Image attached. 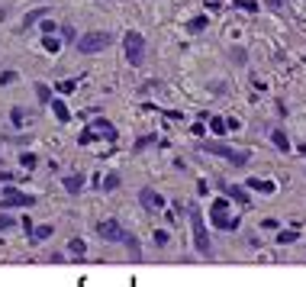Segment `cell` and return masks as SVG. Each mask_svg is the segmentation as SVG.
<instances>
[{
    "label": "cell",
    "mask_w": 306,
    "mask_h": 287,
    "mask_svg": "<svg viewBox=\"0 0 306 287\" xmlns=\"http://www.w3.org/2000/svg\"><path fill=\"white\" fill-rule=\"evenodd\" d=\"M106 45H110V32H84L81 39H78V52L97 55V52H103Z\"/></svg>",
    "instance_id": "obj_1"
},
{
    "label": "cell",
    "mask_w": 306,
    "mask_h": 287,
    "mask_svg": "<svg viewBox=\"0 0 306 287\" xmlns=\"http://www.w3.org/2000/svg\"><path fill=\"white\" fill-rule=\"evenodd\" d=\"M210 220H213L216 229H239V217H236V220H229V200H213Z\"/></svg>",
    "instance_id": "obj_2"
},
{
    "label": "cell",
    "mask_w": 306,
    "mask_h": 287,
    "mask_svg": "<svg viewBox=\"0 0 306 287\" xmlns=\"http://www.w3.org/2000/svg\"><path fill=\"white\" fill-rule=\"evenodd\" d=\"M190 223H193V242H197V252H210V236H206V226H203V213L197 207H190Z\"/></svg>",
    "instance_id": "obj_3"
},
{
    "label": "cell",
    "mask_w": 306,
    "mask_h": 287,
    "mask_svg": "<svg viewBox=\"0 0 306 287\" xmlns=\"http://www.w3.org/2000/svg\"><path fill=\"white\" fill-rule=\"evenodd\" d=\"M203 152L223 155V158H226V162H232V165H245V162H248V155H245V152H236V149L223 146V142H206V146H203Z\"/></svg>",
    "instance_id": "obj_4"
},
{
    "label": "cell",
    "mask_w": 306,
    "mask_h": 287,
    "mask_svg": "<svg viewBox=\"0 0 306 287\" xmlns=\"http://www.w3.org/2000/svg\"><path fill=\"white\" fill-rule=\"evenodd\" d=\"M122 45H126V58L132 65H142V49H145V42H142V35L139 32H126V39H122Z\"/></svg>",
    "instance_id": "obj_5"
},
{
    "label": "cell",
    "mask_w": 306,
    "mask_h": 287,
    "mask_svg": "<svg viewBox=\"0 0 306 287\" xmlns=\"http://www.w3.org/2000/svg\"><path fill=\"white\" fill-rule=\"evenodd\" d=\"M4 203H7V207H32V197L29 194H23V190H16V187H7L4 190Z\"/></svg>",
    "instance_id": "obj_6"
},
{
    "label": "cell",
    "mask_w": 306,
    "mask_h": 287,
    "mask_svg": "<svg viewBox=\"0 0 306 287\" xmlns=\"http://www.w3.org/2000/svg\"><path fill=\"white\" fill-rule=\"evenodd\" d=\"M97 136H106V139H116V129L110 126V123H94V129H87V133H81V142H94Z\"/></svg>",
    "instance_id": "obj_7"
},
{
    "label": "cell",
    "mask_w": 306,
    "mask_h": 287,
    "mask_svg": "<svg viewBox=\"0 0 306 287\" xmlns=\"http://www.w3.org/2000/svg\"><path fill=\"white\" fill-rule=\"evenodd\" d=\"M97 232H100L106 242H122V229H119L116 220H103L100 226H97Z\"/></svg>",
    "instance_id": "obj_8"
},
{
    "label": "cell",
    "mask_w": 306,
    "mask_h": 287,
    "mask_svg": "<svg viewBox=\"0 0 306 287\" xmlns=\"http://www.w3.org/2000/svg\"><path fill=\"white\" fill-rule=\"evenodd\" d=\"M139 200H142V203H145V207H149V210H161V207H165L161 194H155L152 187H142V190H139Z\"/></svg>",
    "instance_id": "obj_9"
},
{
    "label": "cell",
    "mask_w": 306,
    "mask_h": 287,
    "mask_svg": "<svg viewBox=\"0 0 306 287\" xmlns=\"http://www.w3.org/2000/svg\"><path fill=\"white\" fill-rule=\"evenodd\" d=\"M271 139H274V146H277L280 152H290V139H287V133H280V129H274V133H271Z\"/></svg>",
    "instance_id": "obj_10"
},
{
    "label": "cell",
    "mask_w": 306,
    "mask_h": 287,
    "mask_svg": "<svg viewBox=\"0 0 306 287\" xmlns=\"http://www.w3.org/2000/svg\"><path fill=\"white\" fill-rule=\"evenodd\" d=\"M65 187H68V194H78V190L84 187V177H78V174H68V177H65Z\"/></svg>",
    "instance_id": "obj_11"
},
{
    "label": "cell",
    "mask_w": 306,
    "mask_h": 287,
    "mask_svg": "<svg viewBox=\"0 0 306 287\" xmlns=\"http://www.w3.org/2000/svg\"><path fill=\"white\" fill-rule=\"evenodd\" d=\"M48 103H52V106H55V116L61 119V123H68V119H71V113H68V106H65V103H61V100H48Z\"/></svg>",
    "instance_id": "obj_12"
},
{
    "label": "cell",
    "mask_w": 306,
    "mask_h": 287,
    "mask_svg": "<svg viewBox=\"0 0 306 287\" xmlns=\"http://www.w3.org/2000/svg\"><path fill=\"white\" fill-rule=\"evenodd\" d=\"M42 49H45V52H58L61 45H58V39H52V32H45V39H42Z\"/></svg>",
    "instance_id": "obj_13"
},
{
    "label": "cell",
    "mask_w": 306,
    "mask_h": 287,
    "mask_svg": "<svg viewBox=\"0 0 306 287\" xmlns=\"http://www.w3.org/2000/svg\"><path fill=\"white\" fill-rule=\"evenodd\" d=\"M52 232H55L52 226H35V229H32V239H48Z\"/></svg>",
    "instance_id": "obj_14"
},
{
    "label": "cell",
    "mask_w": 306,
    "mask_h": 287,
    "mask_svg": "<svg viewBox=\"0 0 306 287\" xmlns=\"http://www.w3.org/2000/svg\"><path fill=\"white\" fill-rule=\"evenodd\" d=\"M226 190H229V197H236L239 203H248V194H245L242 187H226Z\"/></svg>",
    "instance_id": "obj_15"
},
{
    "label": "cell",
    "mask_w": 306,
    "mask_h": 287,
    "mask_svg": "<svg viewBox=\"0 0 306 287\" xmlns=\"http://www.w3.org/2000/svg\"><path fill=\"white\" fill-rule=\"evenodd\" d=\"M203 26H206V16H193L190 20V32H200Z\"/></svg>",
    "instance_id": "obj_16"
},
{
    "label": "cell",
    "mask_w": 306,
    "mask_h": 287,
    "mask_svg": "<svg viewBox=\"0 0 306 287\" xmlns=\"http://www.w3.org/2000/svg\"><path fill=\"white\" fill-rule=\"evenodd\" d=\"M35 94H39V100H45V103L52 100V91H48L45 84H35Z\"/></svg>",
    "instance_id": "obj_17"
},
{
    "label": "cell",
    "mask_w": 306,
    "mask_h": 287,
    "mask_svg": "<svg viewBox=\"0 0 306 287\" xmlns=\"http://www.w3.org/2000/svg\"><path fill=\"white\" fill-rule=\"evenodd\" d=\"M119 184V174H106V181H103V190H113Z\"/></svg>",
    "instance_id": "obj_18"
},
{
    "label": "cell",
    "mask_w": 306,
    "mask_h": 287,
    "mask_svg": "<svg viewBox=\"0 0 306 287\" xmlns=\"http://www.w3.org/2000/svg\"><path fill=\"white\" fill-rule=\"evenodd\" d=\"M71 252H78V255H84V239H71Z\"/></svg>",
    "instance_id": "obj_19"
},
{
    "label": "cell",
    "mask_w": 306,
    "mask_h": 287,
    "mask_svg": "<svg viewBox=\"0 0 306 287\" xmlns=\"http://www.w3.org/2000/svg\"><path fill=\"white\" fill-rule=\"evenodd\" d=\"M210 126H213V133H219V136H223V133H226V129H229V126L223 123V119H213V123H210Z\"/></svg>",
    "instance_id": "obj_20"
},
{
    "label": "cell",
    "mask_w": 306,
    "mask_h": 287,
    "mask_svg": "<svg viewBox=\"0 0 306 287\" xmlns=\"http://www.w3.org/2000/svg\"><path fill=\"white\" fill-rule=\"evenodd\" d=\"M277 242H297V232H280Z\"/></svg>",
    "instance_id": "obj_21"
},
{
    "label": "cell",
    "mask_w": 306,
    "mask_h": 287,
    "mask_svg": "<svg viewBox=\"0 0 306 287\" xmlns=\"http://www.w3.org/2000/svg\"><path fill=\"white\" fill-rule=\"evenodd\" d=\"M10 226H13V217H4V213H0V229H10Z\"/></svg>",
    "instance_id": "obj_22"
},
{
    "label": "cell",
    "mask_w": 306,
    "mask_h": 287,
    "mask_svg": "<svg viewBox=\"0 0 306 287\" xmlns=\"http://www.w3.org/2000/svg\"><path fill=\"white\" fill-rule=\"evenodd\" d=\"M264 4L271 7V10H280V7H284V0H264Z\"/></svg>",
    "instance_id": "obj_23"
},
{
    "label": "cell",
    "mask_w": 306,
    "mask_h": 287,
    "mask_svg": "<svg viewBox=\"0 0 306 287\" xmlns=\"http://www.w3.org/2000/svg\"><path fill=\"white\" fill-rule=\"evenodd\" d=\"M206 4H219V0H206Z\"/></svg>",
    "instance_id": "obj_24"
}]
</instances>
